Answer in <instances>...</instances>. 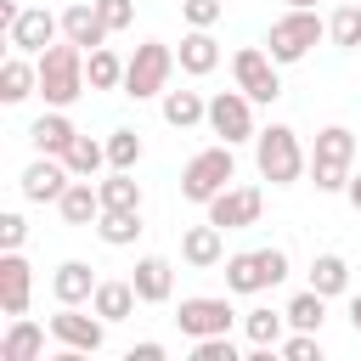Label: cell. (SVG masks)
I'll return each mask as SVG.
<instances>
[{
    "mask_svg": "<svg viewBox=\"0 0 361 361\" xmlns=\"http://www.w3.org/2000/svg\"><path fill=\"white\" fill-rule=\"evenodd\" d=\"M282 271H288V259H282L276 248H259V254H237V259L226 265V282H231L237 293H254V288L276 282Z\"/></svg>",
    "mask_w": 361,
    "mask_h": 361,
    "instance_id": "obj_1",
    "label": "cell"
},
{
    "mask_svg": "<svg viewBox=\"0 0 361 361\" xmlns=\"http://www.w3.org/2000/svg\"><path fill=\"white\" fill-rule=\"evenodd\" d=\"M180 333H197V338H209V333H226L231 327V305L226 299H180Z\"/></svg>",
    "mask_w": 361,
    "mask_h": 361,
    "instance_id": "obj_2",
    "label": "cell"
},
{
    "mask_svg": "<svg viewBox=\"0 0 361 361\" xmlns=\"http://www.w3.org/2000/svg\"><path fill=\"white\" fill-rule=\"evenodd\" d=\"M220 180H231V152H203L186 169V197H214Z\"/></svg>",
    "mask_w": 361,
    "mask_h": 361,
    "instance_id": "obj_3",
    "label": "cell"
},
{
    "mask_svg": "<svg viewBox=\"0 0 361 361\" xmlns=\"http://www.w3.org/2000/svg\"><path fill=\"white\" fill-rule=\"evenodd\" d=\"M259 169H265L271 180H293L299 152H293V135H288V130H271V135L259 141Z\"/></svg>",
    "mask_w": 361,
    "mask_h": 361,
    "instance_id": "obj_4",
    "label": "cell"
},
{
    "mask_svg": "<svg viewBox=\"0 0 361 361\" xmlns=\"http://www.w3.org/2000/svg\"><path fill=\"white\" fill-rule=\"evenodd\" d=\"M259 214V192H226L214 203V226H248Z\"/></svg>",
    "mask_w": 361,
    "mask_h": 361,
    "instance_id": "obj_5",
    "label": "cell"
},
{
    "mask_svg": "<svg viewBox=\"0 0 361 361\" xmlns=\"http://www.w3.org/2000/svg\"><path fill=\"white\" fill-rule=\"evenodd\" d=\"M310 39H316V23H310V17H288V23H282V28L271 34L276 56H299V51H305Z\"/></svg>",
    "mask_w": 361,
    "mask_h": 361,
    "instance_id": "obj_6",
    "label": "cell"
},
{
    "mask_svg": "<svg viewBox=\"0 0 361 361\" xmlns=\"http://www.w3.org/2000/svg\"><path fill=\"white\" fill-rule=\"evenodd\" d=\"M237 79L248 85V96H276V79H271V68H265L259 51H243L237 56Z\"/></svg>",
    "mask_w": 361,
    "mask_h": 361,
    "instance_id": "obj_7",
    "label": "cell"
},
{
    "mask_svg": "<svg viewBox=\"0 0 361 361\" xmlns=\"http://www.w3.org/2000/svg\"><path fill=\"white\" fill-rule=\"evenodd\" d=\"M45 96H73V51H51L45 56Z\"/></svg>",
    "mask_w": 361,
    "mask_h": 361,
    "instance_id": "obj_8",
    "label": "cell"
},
{
    "mask_svg": "<svg viewBox=\"0 0 361 361\" xmlns=\"http://www.w3.org/2000/svg\"><path fill=\"white\" fill-rule=\"evenodd\" d=\"M51 327H56V338H68L79 350H96L102 344V322H90V316H56Z\"/></svg>",
    "mask_w": 361,
    "mask_h": 361,
    "instance_id": "obj_9",
    "label": "cell"
},
{
    "mask_svg": "<svg viewBox=\"0 0 361 361\" xmlns=\"http://www.w3.org/2000/svg\"><path fill=\"white\" fill-rule=\"evenodd\" d=\"M158 79H164V51H158V45H147V51H141V62L130 68V90H135V96H147V90H158Z\"/></svg>",
    "mask_w": 361,
    "mask_h": 361,
    "instance_id": "obj_10",
    "label": "cell"
},
{
    "mask_svg": "<svg viewBox=\"0 0 361 361\" xmlns=\"http://www.w3.org/2000/svg\"><path fill=\"white\" fill-rule=\"evenodd\" d=\"M344 158H350V141H344V130H327V141H322V186H338V169H344Z\"/></svg>",
    "mask_w": 361,
    "mask_h": 361,
    "instance_id": "obj_11",
    "label": "cell"
},
{
    "mask_svg": "<svg viewBox=\"0 0 361 361\" xmlns=\"http://www.w3.org/2000/svg\"><path fill=\"white\" fill-rule=\"evenodd\" d=\"M0 271H6V276H0V299H6V310H23V299H28V265H23V259H6Z\"/></svg>",
    "mask_w": 361,
    "mask_h": 361,
    "instance_id": "obj_12",
    "label": "cell"
},
{
    "mask_svg": "<svg viewBox=\"0 0 361 361\" xmlns=\"http://www.w3.org/2000/svg\"><path fill=\"white\" fill-rule=\"evenodd\" d=\"M135 293H141V299H164V293H169V265H164V259H141Z\"/></svg>",
    "mask_w": 361,
    "mask_h": 361,
    "instance_id": "obj_13",
    "label": "cell"
},
{
    "mask_svg": "<svg viewBox=\"0 0 361 361\" xmlns=\"http://www.w3.org/2000/svg\"><path fill=\"white\" fill-rule=\"evenodd\" d=\"M34 350H39V327H34V322H17L11 338L0 344V361H28Z\"/></svg>",
    "mask_w": 361,
    "mask_h": 361,
    "instance_id": "obj_14",
    "label": "cell"
},
{
    "mask_svg": "<svg viewBox=\"0 0 361 361\" xmlns=\"http://www.w3.org/2000/svg\"><path fill=\"white\" fill-rule=\"evenodd\" d=\"M214 124H220V135H243V130H248V107H243L237 96H220V102H214Z\"/></svg>",
    "mask_w": 361,
    "mask_h": 361,
    "instance_id": "obj_15",
    "label": "cell"
},
{
    "mask_svg": "<svg viewBox=\"0 0 361 361\" xmlns=\"http://www.w3.org/2000/svg\"><path fill=\"white\" fill-rule=\"evenodd\" d=\"M310 282H316V293H338L344 288V259L338 254H322L316 271H310Z\"/></svg>",
    "mask_w": 361,
    "mask_h": 361,
    "instance_id": "obj_16",
    "label": "cell"
},
{
    "mask_svg": "<svg viewBox=\"0 0 361 361\" xmlns=\"http://www.w3.org/2000/svg\"><path fill=\"white\" fill-rule=\"evenodd\" d=\"M62 192V169L56 164H34L28 169V197H56Z\"/></svg>",
    "mask_w": 361,
    "mask_h": 361,
    "instance_id": "obj_17",
    "label": "cell"
},
{
    "mask_svg": "<svg viewBox=\"0 0 361 361\" xmlns=\"http://www.w3.org/2000/svg\"><path fill=\"white\" fill-rule=\"evenodd\" d=\"M288 322H293V327H322V293H299V299L288 305Z\"/></svg>",
    "mask_w": 361,
    "mask_h": 361,
    "instance_id": "obj_18",
    "label": "cell"
},
{
    "mask_svg": "<svg viewBox=\"0 0 361 361\" xmlns=\"http://www.w3.org/2000/svg\"><path fill=\"white\" fill-rule=\"evenodd\" d=\"M214 254H220V237H214L209 226H197V231L186 237V259H197V265H209Z\"/></svg>",
    "mask_w": 361,
    "mask_h": 361,
    "instance_id": "obj_19",
    "label": "cell"
},
{
    "mask_svg": "<svg viewBox=\"0 0 361 361\" xmlns=\"http://www.w3.org/2000/svg\"><path fill=\"white\" fill-rule=\"evenodd\" d=\"M96 310H102V316H124V310H130V288H124V282L96 288Z\"/></svg>",
    "mask_w": 361,
    "mask_h": 361,
    "instance_id": "obj_20",
    "label": "cell"
},
{
    "mask_svg": "<svg viewBox=\"0 0 361 361\" xmlns=\"http://www.w3.org/2000/svg\"><path fill=\"white\" fill-rule=\"evenodd\" d=\"M56 293H62V299H79V293H90V271H85V265H62V276H56Z\"/></svg>",
    "mask_w": 361,
    "mask_h": 361,
    "instance_id": "obj_21",
    "label": "cell"
},
{
    "mask_svg": "<svg viewBox=\"0 0 361 361\" xmlns=\"http://www.w3.org/2000/svg\"><path fill=\"white\" fill-rule=\"evenodd\" d=\"M248 333H254V344H276V333H282V322H276L271 310H254V316H248Z\"/></svg>",
    "mask_w": 361,
    "mask_h": 361,
    "instance_id": "obj_22",
    "label": "cell"
},
{
    "mask_svg": "<svg viewBox=\"0 0 361 361\" xmlns=\"http://www.w3.org/2000/svg\"><path fill=\"white\" fill-rule=\"evenodd\" d=\"M197 361H237V350H231L226 333H209V338L197 344Z\"/></svg>",
    "mask_w": 361,
    "mask_h": 361,
    "instance_id": "obj_23",
    "label": "cell"
},
{
    "mask_svg": "<svg viewBox=\"0 0 361 361\" xmlns=\"http://www.w3.org/2000/svg\"><path fill=\"white\" fill-rule=\"evenodd\" d=\"M102 231H107V243H124V237L135 231V214H130V209H113V214L102 220Z\"/></svg>",
    "mask_w": 361,
    "mask_h": 361,
    "instance_id": "obj_24",
    "label": "cell"
},
{
    "mask_svg": "<svg viewBox=\"0 0 361 361\" xmlns=\"http://www.w3.org/2000/svg\"><path fill=\"white\" fill-rule=\"evenodd\" d=\"M62 209H68V220H90V209H96V197H90L85 186H73V192L62 197Z\"/></svg>",
    "mask_w": 361,
    "mask_h": 361,
    "instance_id": "obj_25",
    "label": "cell"
},
{
    "mask_svg": "<svg viewBox=\"0 0 361 361\" xmlns=\"http://www.w3.org/2000/svg\"><path fill=\"white\" fill-rule=\"evenodd\" d=\"M68 34H73V39H79V45H90V39H96V17H90V11H85V6H79V11H73V17H68Z\"/></svg>",
    "mask_w": 361,
    "mask_h": 361,
    "instance_id": "obj_26",
    "label": "cell"
},
{
    "mask_svg": "<svg viewBox=\"0 0 361 361\" xmlns=\"http://www.w3.org/2000/svg\"><path fill=\"white\" fill-rule=\"evenodd\" d=\"M45 34H51V23H45V17H39V11H34V17H23V23H17V39H23V45H39V39H45Z\"/></svg>",
    "mask_w": 361,
    "mask_h": 361,
    "instance_id": "obj_27",
    "label": "cell"
},
{
    "mask_svg": "<svg viewBox=\"0 0 361 361\" xmlns=\"http://www.w3.org/2000/svg\"><path fill=\"white\" fill-rule=\"evenodd\" d=\"M34 135H39V147H62V141H68V124H62V118H39Z\"/></svg>",
    "mask_w": 361,
    "mask_h": 361,
    "instance_id": "obj_28",
    "label": "cell"
},
{
    "mask_svg": "<svg viewBox=\"0 0 361 361\" xmlns=\"http://www.w3.org/2000/svg\"><path fill=\"white\" fill-rule=\"evenodd\" d=\"M214 62V45L209 39H186V68H209Z\"/></svg>",
    "mask_w": 361,
    "mask_h": 361,
    "instance_id": "obj_29",
    "label": "cell"
},
{
    "mask_svg": "<svg viewBox=\"0 0 361 361\" xmlns=\"http://www.w3.org/2000/svg\"><path fill=\"white\" fill-rule=\"evenodd\" d=\"M169 118H175V124L197 118V96H186V90H180V96H169Z\"/></svg>",
    "mask_w": 361,
    "mask_h": 361,
    "instance_id": "obj_30",
    "label": "cell"
},
{
    "mask_svg": "<svg viewBox=\"0 0 361 361\" xmlns=\"http://www.w3.org/2000/svg\"><path fill=\"white\" fill-rule=\"evenodd\" d=\"M107 203H113V209H135V186H130V180H113V186H107Z\"/></svg>",
    "mask_w": 361,
    "mask_h": 361,
    "instance_id": "obj_31",
    "label": "cell"
},
{
    "mask_svg": "<svg viewBox=\"0 0 361 361\" xmlns=\"http://www.w3.org/2000/svg\"><path fill=\"white\" fill-rule=\"evenodd\" d=\"M135 152H141V141H135V135H130V130H124V135H118V141H113V158H118V164H130V158H135Z\"/></svg>",
    "mask_w": 361,
    "mask_h": 361,
    "instance_id": "obj_32",
    "label": "cell"
},
{
    "mask_svg": "<svg viewBox=\"0 0 361 361\" xmlns=\"http://www.w3.org/2000/svg\"><path fill=\"white\" fill-rule=\"evenodd\" d=\"M333 34H338V39H361V17H355V11H344V17L333 23Z\"/></svg>",
    "mask_w": 361,
    "mask_h": 361,
    "instance_id": "obj_33",
    "label": "cell"
},
{
    "mask_svg": "<svg viewBox=\"0 0 361 361\" xmlns=\"http://www.w3.org/2000/svg\"><path fill=\"white\" fill-rule=\"evenodd\" d=\"M68 158H73L79 169H90V164H96V147H90V141H73V147H68Z\"/></svg>",
    "mask_w": 361,
    "mask_h": 361,
    "instance_id": "obj_34",
    "label": "cell"
},
{
    "mask_svg": "<svg viewBox=\"0 0 361 361\" xmlns=\"http://www.w3.org/2000/svg\"><path fill=\"white\" fill-rule=\"evenodd\" d=\"M282 350H288V355H293V361H310V355H316V338H288V344H282Z\"/></svg>",
    "mask_w": 361,
    "mask_h": 361,
    "instance_id": "obj_35",
    "label": "cell"
},
{
    "mask_svg": "<svg viewBox=\"0 0 361 361\" xmlns=\"http://www.w3.org/2000/svg\"><path fill=\"white\" fill-rule=\"evenodd\" d=\"M90 73H96V79H102V85H107V79H113V73H118V68H113V56H96V62H90Z\"/></svg>",
    "mask_w": 361,
    "mask_h": 361,
    "instance_id": "obj_36",
    "label": "cell"
},
{
    "mask_svg": "<svg viewBox=\"0 0 361 361\" xmlns=\"http://www.w3.org/2000/svg\"><path fill=\"white\" fill-rule=\"evenodd\" d=\"M350 197H355V203H361V180H355V186H350Z\"/></svg>",
    "mask_w": 361,
    "mask_h": 361,
    "instance_id": "obj_37",
    "label": "cell"
},
{
    "mask_svg": "<svg viewBox=\"0 0 361 361\" xmlns=\"http://www.w3.org/2000/svg\"><path fill=\"white\" fill-rule=\"evenodd\" d=\"M350 316H355V327H361V299H355V310H350Z\"/></svg>",
    "mask_w": 361,
    "mask_h": 361,
    "instance_id": "obj_38",
    "label": "cell"
}]
</instances>
